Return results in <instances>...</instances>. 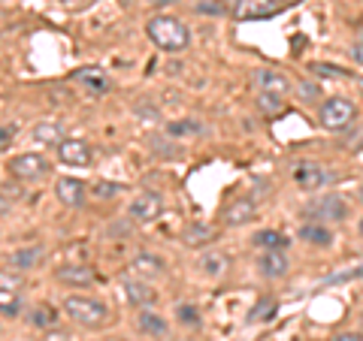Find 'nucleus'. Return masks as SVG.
Masks as SVG:
<instances>
[{
  "mask_svg": "<svg viewBox=\"0 0 363 341\" xmlns=\"http://www.w3.org/2000/svg\"><path fill=\"white\" fill-rule=\"evenodd\" d=\"M30 323L43 326V329H52L55 323H58V311H55L52 305H37V308L30 311Z\"/></svg>",
  "mask_w": 363,
  "mask_h": 341,
  "instance_id": "obj_25",
  "label": "nucleus"
},
{
  "mask_svg": "<svg viewBox=\"0 0 363 341\" xmlns=\"http://www.w3.org/2000/svg\"><path fill=\"white\" fill-rule=\"evenodd\" d=\"M360 323H363V314H360Z\"/></svg>",
  "mask_w": 363,
  "mask_h": 341,
  "instance_id": "obj_46",
  "label": "nucleus"
},
{
  "mask_svg": "<svg viewBox=\"0 0 363 341\" xmlns=\"http://www.w3.org/2000/svg\"><path fill=\"white\" fill-rule=\"evenodd\" d=\"M133 272L136 275H145V278H157V275H164V260L161 257H155V254H136L133 257Z\"/></svg>",
  "mask_w": 363,
  "mask_h": 341,
  "instance_id": "obj_21",
  "label": "nucleus"
},
{
  "mask_svg": "<svg viewBox=\"0 0 363 341\" xmlns=\"http://www.w3.org/2000/svg\"><path fill=\"white\" fill-rule=\"evenodd\" d=\"M0 305H4V317H16L18 308H21V305H18V296H16V293H9V290L0 293Z\"/></svg>",
  "mask_w": 363,
  "mask_h": 341,
  "instance_id": "obj_29",
  "label": "nucleus"
},
{
  "mask_svg": "<svg viewBox=\"0 0 363 341\" xmlns=\"http://www.w3.org/2000/svg\"><path fill=\"white\" fill-rule=\"evenodd\" d=\"M297 91H300V100H303V103H312V100L321 94V91H318V85H312V82H303Z\"/></svg>",
  "mask_w": 363,
  "mask_h": 341,
  "instance_id": "obj_33",
  "label": "nucleus"
},
{
  "mask_svg": "<svg viewBox=\"0 0 363 341\" xmlns=\"http://www.w3.org/2000/svg\"><path fill=\"white\" fill-rule=\"evenodd\" d=\"M330 341H363V335H360V333H339V335H333Z\"/></svg>",
  "mask_w": 363,
  "mask_h": 341,
  "instance_id": "obj_37",
  "label": "nucleus"
},
{
  "mask_svg": "<svg viewBox=\"0 0 363 341\" xmlns=\"http://www.w3.org/2000/svg\"><path fill=\"white\" fill-rule=\"evenodd\" d=\"M33 139L43 142V145H55V149H58V145L67 139V136H64V124L61 121H40L37 127H33Z\"/></svg>",
  "mask_w": 363,
  "mask_h": 341,
  "instance_id": "obj_19",
  "label": "nucleus"
},
{
  "mask_svg": "<svg viewBox=\"0 0 363 341\" xmlns=\"http://www.w3.org/2000/svg\"><path fill=\"white\" fill-rule=\"evenodd\" d=\"M215 226H209V224H191L185 233H182V242H185L188 248H203V245H209V242H215Z\"/></svg>",
  "mask_w": 363,
  "mask_h": 341,
  "instance_id": "obj_20",
  "label": "nucleus"
},
{
  "mask_svg": "<svg viewBox=\"0 0 363 341\" xmlns=\"http://www.w3.org/2000/svg\"><path fill=\"white\" fill-rule=\"evenodd\" d=\"M351 61L363 67V42H357V40H354V45H351Z\"/></svg>",
  "mask_w": 363,
  "mask_h": 341,
  "instance_id": "obj_36",
  "label": "nucleus"
},
{
  "mask_svg": "<svg viewBox=\"0 0 363 341\" xmlns=\"http://www.w3.org/2000/svg\"><path fill=\"white\" fill-rule=\"evenodd\" d=\"M58 4H61V6H67V9H76V6H82L85 0H58Z\"/></svg>",
  "mask_w": 363,
  "mask_h": 341,
  "instance_id": "obj_39",
  "label": "nucleus"
},
{
  "mask_svg": "<svg viewBox=\"0 0 363 341\" xmlns=\"http://www.w3.org/2000/svg\"><path fill=\"white\" fill-rule=\"evenodd\" d=\"M9 169H13V175L21 181H37L49 173V161L37 151H28V154L13 157V161H9Z\"/></svg>",
  "mask_w": 363,
  "mask_h": 341,
  "instance_id": "obj_6",
  "label": "nucleus"
},
{
  "mask_svg": "<svg viewBox=\"0 0 363 341\" xmlns=\"http://www.w3.org/2000/svg\"><path fill=\"white\" fill-rule=\"evenodd\" d=\"M255 85H257V91H269V94H281V97H285L288 91L294 88L285 73L267 70V67H264V70H255Z\"/></svg>",
  "mask_w": 363,
  "mask_h": 341,
  "instance_id": "obj_15",
  "label": "nucleus"
},
{
  "mask_svg": "<svg viewBox=\"0 0 363 341\" xmlns=\"http://www.w3.org/2000/svg\"><path fill=\"white\" fill-rule=\"evenodd\" d=\"M300 238L309 245H318V248H330L333 245V233L327 230V224H318V221H306L300 226Z\"/></svg>",
  "mask_w": 363,
  "mask_h": 341,
  "instance_id": "obj_18",
  "label": "nucleus"
},
{
  "mask_svg": "<svg viewBox=\"0 0 363 341\" xmlns=\"http://www.w3.org/2000/svg\"><path fill=\"white\" fill-rule=\"evenodd\" d=\"M357 85H360V88H363V76H360V79H357Z\"/></svg>",
  "mask_w": 363,
  "mask_h": 341,
  "instance_id": "obj_43",
  "label": "nucleus"
},
{
  "mask_svg": "<svg viewBox=\"0 0 363 341\" xmlns=\"http://www.w3.org/2000/svg\"><path fill=\"white\" fill-rule=\"evenodd\" d=\"M167 130L173 133V136H194V133H200L203 127H200V124H194V121H182V124H169Z\"/></svg>",
  "mask_w": 363,
  "mask_h": 341,
  "instance_id": "obj_30",
  "label": "nucleus"
},
{
  "mask_svg": "<svg viewBox=\"0 0 363 341\" xmlns=\"http://www.w3.org/2000/svg\"><path fill=\"white\" fill-rule=\"evenodd\" d=\"M136 329H140L143 335H152V338H167L169 335V323L152 308H140V314H136Z\"/></svg>",
  "mask_w": 363,
  "mask_h": 341,
  "instance_id": "obj_16",
  "label": "nucleus"
},
{
  "mask_svg": "<svg viewBox=\"0 0 363 341\" xmlns=\"http://www.w3.org/2000/svg\"><path fill=\"white\" fill-rule=\"evenodd\" d=\"M272 308H276V302L264 299V302L257 305V308H252V317H248V320H252V323H255V320H269V317H272L269 311H272Z\"/></svg>",
  "mask_w": 363,
  "mask_h": 341,
  "instance_id": "obj_32",
  "label": "nucleus"
},
{
  "mask_svg": "<svg viewBox=\"0 0 363 341\" xmlns=\"http://www.w3.org/2000/svg\"><path fill=\"white\" fill-rule=\"evenodd\" d=\"M64 314L73 323L85 326V329H100L109 320V305L100 302L94 296H67L64 299Z\"/></svg>",
  "mask_w": 363,
  "mask_h": 341,
  "instance_id": "obj_2",
  "label": "nucleus"
},
{
  "mask_svg": "<svg viewBox=\"0 0 363 341\" xmlns=\"http://www.w3.org/2000/svg\"><path fill=\"white\" fill-rule=\"evenodd\" d=\"M161 212H164V197L155 193V190L136 193V197L130 200V206H128L130 221H136V224H152V221L161 218Z\"/></svg>",
  "mask_w": 363,
  "mask_h": 341,
  "instance_id": "obj_4",
  "label": "nucleus"
},
{
  "mask_svg": "<svg viewBox=\"0 0 363 341\" xmlns=\"http://www.w3.org/2000/svg\"><path fill=\"white\" fill-rule=\"evenodd\" d=\"M0 284H4V290H9V293H16L21 281H18L16 275H9V266H6L4 272H0Z\"/></svg>",
  "mask_w": 363,
  "mask_h": 341,
  "instance_id": "obj_34",
  "label": "nucleus"
},
{
  "mask_svg": "<svg viewBox=\"0 0 363 341\" xmlns=\"http://www.w3.org/2000/svg\"><path fill=\"white\" fill-rule=\"evenodd\" d=\"M257 109L264 112V115H281V112H285V97L269 94V91H260L257 94Z\"/></svg>",
  "mask_w": 363,
  "mask_h": 341,
  "instance_id": "obj_24",
  "label": "nucleus"
},
{
  "mask_svg": "<svg viewBox=\"0 0 363 341\" xmlns=\"http://www.w3.org/2000/svg\"><path fill=\"white\" fill-rule=\"evenodd\" d=\"M149 4H155V6H164V4H176V0H149Z\"/></svg>",
  "mask_w": 363,
  "mask_h": 341,
  "instance_id": "obj_40",
  "label": "nucleus"
},
{
  "mask_svg": "<svg viewBox=\"0 0 363 341\" xmlns=\"http://www.w3.org/2000/svg\"><path fill=\"white\" fill-rule=\"evenodd\" d=\"M227 13L240 21H252V18H269L279 13V0H227Z\"/></svg>",
  "mask_w": 363,
  "mask_h": 341,
  "instance_id": "obj_5",
  "label": "nucleus"
},
{
  "mask_svg": "<svg viewBox=\"0 0 363 341\" xmlns=\"http://www.w3.org/2000/svg\"><path fill=\"white\" fill-rule=\"evenodd\" d=\"M257 218V202H252V200H233L230 206H227L224 212H221V221L227 224V226H245V224H252Z\"/></svg>",
  "mask_w": 363,
  "mask_h": 341,
  "instance_id": "obj_12",
  "label": "nucleus"
},
{
  "mask_svg": "<svg viewBox=\"0 0 363 341\" xmlns=\"http://www.w3.org/2000/svg\"><path fill=\"white\" fill-rule=\"evenodd\" d=\"M357 42H363V28H360V30H357Z\"/></svg>",
  "mask_w": 363,
  "mask_h": 341,
  "instance_id": "obj_41",
  "label": "nucleus"
},
{
  "mask_svg": "<svg viewBox=\"0 0 363 341\" xmlns=\"http://www.w3.org/2000/svg\"><path fill=\"white\" fill-rule=\"evenodd\" d=\"M124 187L121 185H116V181H97L94 187H91V193H94L97 200H112L116 193H121Z\"/></svg>",
  "mask_w": 363,
  "mask_h": 341,
  "instance_id": "obj_27",
  "label": "nucleus"
},
{
  "mask_svg": "<svg viewBox=\"0 0 363 341\" xmlns=\"http://www.w3.org/2000/svg\"><path fill=\"white\" fill-rule=\"evenodd\" d=\"M145 33H149V40L167 54H179L191 45V30L185 21L176 16H152L149 25H145Z\"/></svg>",
  "mask_w": 363,
  "mask_h": 341,
  "instance_id": "obj_1",
  "label": "nucleus"
},
{
  "mask_svg": "<svg viewBox=\"0 0 363 341\" xmlns=\"http://www.w3.org/2000/svg\"><path fill=\"white\" fill-rule=\"evenodd\" d=\"M58 157H61V163L67 166H88L91 163V145L85 139H73V136H67V139L58 145Z\"/></svg>",
  "mask_w": 363,
  "mask_h": 341,
  "instance_id": "obj_9",
  "label": "nucleus"
},
{
  "mask_svg": "<svg viewBox=\"0 0 363 341\" xmlns=\"http://www.w3.org/2000/svg\"><path fill=\"white\" fill-rule=\"evenodd\" d=\"M312 70L315 73H321V76H345L339 67H324V64H312Z\"/></svg>",
  "mask_w": 363,
  "mask_h": 341,
  "instance_id": "obj_35",
  "label": "nucleus"
},
{
  "mask_svg": "<svg viewBox=\"0 0 363 341\" xmlns=\"http://www.w3.org/2000/svg\"><path fill=\"white\" fill-rule=\"evenodd\" d=\"M176 320L185 323V326H197L200 323V314L194 305H176Z\"/></svg>",
  "mask_w": 363,
  "mask_h": 341,
  "instance_id": "obj_28",
  "label": "nucleus"
},
{
  "mask_svg": "<svg viewBox=\"0 0 363 341\" xmlns=\"http://www.w3.org/2000/svg\"><path fill=\"white\" fill-rule=\"evenodd\" d=\"M312 218H330V221H345V214H348V206H345V200L339 197V193H327V197H321L312 206Z\"/></svg>",
  "mask_w": 363,
  "mask_h": 341,
  "instance_id": "obj_14",
  "label": "nucleus"
},
{
  "mask_svg": "<svg viewBox=\"0 0 363 341\" xmlns=\"http://www.w3.org/2000/svg\"><path fill=\"white\" fill-rule=\"evenodd\" d=\"M55 278L67 284V287H91V284L97 281V272L85 263H67V266L55 269Z\"/></svg>",
  "mask_w": 363,
  "mask_h": 341,
  "instance_id": "obj_8",
  "label": "nucleus"
},
{
  "mask_svg": "<svg viewBox=\"0 0 363 341\" xmlns=\"http://www.w3.org/2000/svg\"><path fill=\"white\" fill-rule=\"evenodd\" d=\"M285 4H297V0H285Z\"/></svg>",
  "mask_w": 363,
  "mask_h": 341,
  "instance_id": "obj_44",
  "label": "nucleus"
},
{
  "mask_svg": "<svg viewBox=\"0 0 363 341\" xmlns=\"http://www.w3.org/2000/svg\"><path fill=\"white\" fill-rule=\"evenodd\" d=\"M357 230H360V236H363V218H360V226H357Z\"/></svg>",
  "mask_w": 363,
  "mask_h": 341,
  "instance_id": "obj_42",
  "label": "nucleus"
},
{
  "mask_svg": "<svg viewBox=\"0 0 363 341\" xmlns=\"http://www.w3.org/2000/svg\"><path fill=\"white\" fill-rule=\"evenodd\" d=\"M79 82H82V85H91L94 91H106V88H109L106 76L100 73V70H82V73H79Z\"/></svg>",
  "mask_w": 363,
  "mask_h": 341,
  "instance_id": "obj_26",
  "label": "nucleus"
},
{
  "mask_svg": "<svg viewBox=\"0 0 363 341\" xmlns=\"http://www.w3.org/2000/svg\"><path fill=\"white\" fill-rule=\"evenodd\" d=\"M257 266H260V275L276 281V278H285L291 272V260H288L285 251H264L257 260Z\"/></svg>",
  "mask_w": 363,
  "mask_h": 341,
  "instance_id": "obj_13",
  "label": "nucleus"
},
{
  "mask_svg": "<svg viewBox=\"0 0 363 341\" xmlns=\"http://www.w3.org/2000/svg\"><path fill=\"white\" fill-rule=\"evenodd\" d=\"M43 257H45L43 245H28V248H18V251H13V257H9V266L18 269V272H28L33 266H40Z\"/></svg>",
  "mask_w": 363,
  "mask_h": 341,
  "instance_id": "obj_17",
  "label": "nucleus"
},
{
  "mask_svg": "<svg viewBox=\"0 0 363 341\" xmlns=\"http://www.w3.org/2000/svg\"><path fill=\"white\" fill-rule=\"evenodd\" d=\"M294 178H297V185H300L303 190H309V193L321 190V187L327 185V181H333V175L327 173V169H324L321 163H312V161L297 163V169H294Z\"/></svg>",
  "mask_w": 363,
  "mask_h": 341,
  "instance_id": "obj_7",
  "label": "nucleus"
},
{
  "mask_svg": "<svg viewBox=\"0 0 363 341\" xmlns=\"http://www.w3.org/2000/svg\"><path fill=\"white\" fill-rule=\"evenodd\" d=\"M16 133H18V124H13V121H4V130H0V149H9L13 145V139H16Z\"/></svg>",
  "mask_w": 363,
  "mask_h": 341,
  "instance_id": "obj_31",
  "label": "nucleus"
},
{
  "mask_svg": "<svg viewBox=\"0 0 363 341\" xmlns=\"http://www.w3.org/2000/svg\"><path fill=\"white\" fill-rule=\"evenodd\" d=\"M221 9H227V6H218V4H200V6H197V13H221Z\"/></svg>",
  "mask_w": 363,
  "mask_h": 341,
  "instance_id": "obj_38",
  "label": "nucleus"
},
{
  "mask_svg": "<svg viewBox=\"0 0 363 341\" xmlns=\"http://www.w3.org/2000/svg\"><path fill=\"white\" fill-rule=\"evenodd\" d=\"M360 202H363V190H360Z\"/></svg>",
  "mask_w": 363,
  "mask_h": 341,
  "instance_id": "obj_45",
  "label": "nucleus"
},
{
  "mask_svg": "<svg viewBox=\"0 0 363 341\" xmlns=\"http://www.w3.org/2000/svg\"><path fill=\"white\" fill-rule=\"evenodd\" d=\"M357 118V106L351 103L348 97H327L321 106H318V124L330 133H342L348 130Z\"/></svg>",
  "mask_w": 363,
  "mask_h": 341,
  "instance_id": "obj_3",
  "label": "nucleus"
},
{
  "mask_svg": "<svg viewBox=\"0 0 363 341\" xmlns=\"http://www.w3.org/2000/svg\"><path fill=\"white\" fill-rule=\"evenodd\" d=\"M55 197H58L67 209L85 206V197H88L85 181H79V178H58V181H55Z\"/></svg>",
  "mask_w": 363,
  "mask_h": 341,
  "instance_id": "obj_10",
  "label": "nucleus"
},
{
  "mask_svg": "<svg viewBox=\"0 0 363 341\" xmlns=\"http://www.w3.org/2000/svg\"><path fill=\"white\" fill-rule=\"evenodd\" d=\"M200 272L206 278H221L224 272H227V266H230V260H227L224 254H218V251H209V254H203L200 257Z\"/></svg>",
  "mask_w": 363,
  "mask_h": 341,
  "instance_id": "obj_22",
  "label": "nucleus"
},
{
  "mask_svg": "<svg viewBox=\"0 0 363 341\" xmlns=\"http://www.w3.org/2000/svg\"><path fill=\"white\" fill-rule=\"evenodd\" d=\"M252 245L260 248V251H285L288 238L281 236V233H276V230H260V233H255Z\"/></svg>",
  "mask_w": 363,
  "mask_h": 341,
  "instance_id": "obj_23",
  "label": "nucleus"
},
{
  "mask_svg": "<svg viewBox=\"0 0 363 341\" xmlns=\"http://www.w3.org/2000/svg\"><path fill=\"white\" fill-rule=\"evenodd\" d=\"M121 287H124V299H128L133 308H152V305L157 302V293L140 278H124Z\"/></svg>",
  "mask_w": 363,
  "mask_h": 341,
  "instance_id": "obj_11",
  "label": "nucleus"
}]
</instances>
